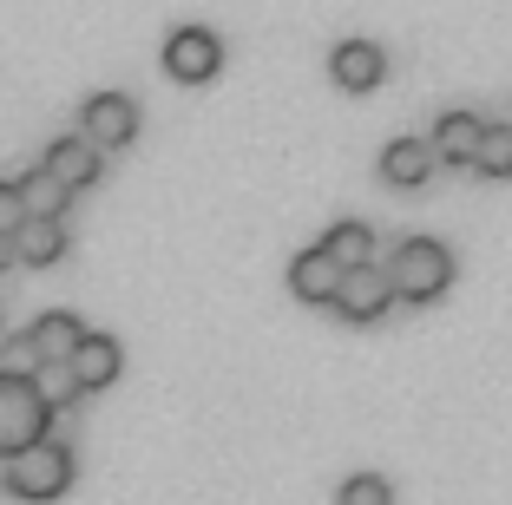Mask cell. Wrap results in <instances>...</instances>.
Segmentation results:
<instances>
[{
    "label": "cell",
    "mask_w": 512,
    "mask_h": 505,
    "mask_svg": "<svg viewBox=\"0 0 512 505\" xmlns=\"http://www.w3.org/2000/svg\"><path fill=\"white\" fill-rule=\"evenodd\" d=\"M381 269H388V289L401 302H434L453 283V250L440 237H401L394 243V263H381Z\"/></svg>",
    "instance_id": "1"
},
{
    "label": "cell",
    "mask_w": 512,
    "mask_h": 505,
    "mask_svg": "<svg viewBox=\"0 0 512 505\" xmlns=\"http://www.w3.org/2000/svg\"><path fill=\"white\" fill-rule=\"evenodd\" d=\"M0 486L14 492V499H33V505H46V499H60L66 486H73V446L66 440H33L27 453H14V460L0 466Z\"/></svg>",
    "instance_id": "2"
},
{
    "label": "cell",
    "mask_w": 512,
    "mask_h": 505,
    "mask_svg": "<svg viewBox=\"0 0 512 505\" xmlns=\"http://www.w3.org/2000/svg\"><path fill=\"white\" fill-rule=\"evenodd\" d=\"M46 427H53V414L33 394V374H0V453L7 460L27 453L33 440H46Z\"/></svg>",
    "instance_id": "3"
},
{
    "label": "cell",
    "mask_w": 512,
    "mask_h": 505,
    "mask_svg": "<svg viewBox=\"0 0 512 505\" xmlns=\"http://www.w3.org/2000/svg\"><path fill=\"white\" fill-rule=\"evenodd\" d=\"M79 138H86L99 158L119 145H132L138 138V99L132 92H92L86 105H79Z\"/></svg>",
    "instance_id": "4"
},
{
    "label": "cell",
    "mask_w": 512,
    "mask_h": 505,
    "mask_svg": "<svg viewBox=\"0 0 512 505\" xmlns=\"http://www.w3.org/2000/svg\"><path fill=\"white\" fill-rule=\"evenodd\" d=\"M217 66H224V40H217L211 27H178L165 40V73L184 79V86H204V79H217Z\"/></svg>",
    "instance_id": "5"
},
{
    "label": "cell",
    "mask_w": 512,
    "mask_h": 505,
    "mask_svg": "<svg viewBox=\"0 0 512 505\" xmlns=\"http://www.w3.org/2000/svg\"><path fill=\"white\" fill-rule=\"evenodd\" d=\"M342 322H381L394 309V289H388V269L368 263V269H348L342 283H335V302H329Z\"/></svg>",
    "instance_id": "6"
},
{
    "label": "cell",
    "mask_w": 512,
    "mask_h": 505,
    "mask_svg": "<svg viewBox=\"0 0 512 505\" xmlns=\"http://www.w3.org/2000/svg\"><path fill=\"white\" fill-rule=\"evenodd\" d=\"M40 171H46L53 184H60L66 197H73V191H86V184H99V171H106V158H99V151H92V145H86L79 132H66V138H53V145H46Z\"/></svg>",
    "instance_id": "7"
},
{
    "label": "cell",
    "mask_w": 512,
    "mask_h": 505,
    "mask_svg": "<svg viewBox=\"0 0 512 505\" xmlns=\"http://www.w3.org/2000/svg\"><path fill=\"white\" fill-rule=\"evenodd\" d=\"M329 79L342 92H375L381 79H388V46L381 40H342L329 53Z\"/></svg>",
    "instance_id": "8"
},
{
    "label": "cell",
    "mask_w": 512,
    "mask_h": 505,
    "mask_svg": "<svg viewBox=\"0 0 512 505\" xmlns=\"http://www.w3.org/2000/svg\"><path fill=\"white\" fill-rule=\"evenodd\" d=\"M119 368H125V348L112 342V335H79V348L66 355V374H73V387L79 394H99V387H112L119 381Z\"/></svg>",
    "instance_id": "9"
},
{
    "label": "cell",
    "mask_w": 512,
    "mask_h": 505,
    "mask_svg": "<svg viewBox=\"0 0 512 505\" xmlns=\"http://www.w3.org/2000/svg\"><path fill=\"white\" fill-rule=\"evenodd\" d=\"M480 138H486V119H480V112H467V105H453V112H440L427 151H434V164H473Z\"/></svg>",
    "instance_id": "10"
},
{
    "label": "cell",
    "mask_w": 512,
    "mask_h": 505,
    "mask_svg": "<svg viewBox=\"0 0 512 505\" xmlns=\"http://www.w3.org/2000/svg\"><path fill=\"white\" fill-rule=\"evenodd\" d=\"M335 283H342V269H335L322 250H296V256H289V296H296V302L329 309V302H335Z\"/></svg>",
    "instance_id": "11"
},
{
    "label": "cell",
    "mask_w": 512,
    "mask_h": 505,
    "mask_svg": "<svg viewBox=\"0 0 512 505\" xmlns=\"http://www.w3.org/2000/svg\"><path fill=\"white\" fill-rule=\"evenodd\" d=\"M79 335H86V322H79L73 309H46L40 322L27 328V348H33V361L46 368V361H66V355H73Z\"/></svg>",
    "instance_id": "12"
},
{
    "label": "cell",
    "mask_w": 512,
    "mask_h": 505,
    "mask_svg": "<svg viewBox=\"0 0 512 505\" xmlns=\"http://www.w3.org/2000/svg\"><path fill=\"white\" fill-rule=\"evenodd\" d=\"M381 178H388L394 191H421V184L434 178V151H427V138H388V151H381Z\"/></svg>",
    "instance_id": "13"
},
{
    "label": "cell",
    "mask_w": 512,
    "mask_h": 505,
    "mask_svg": "<svg viewBox=\"0 0 512 505\" xmlns=\"http://www.w3.org/2000/svg\"><path fill=\"white\" fill-rule=\"evenodd\" d=\"M316 250L348 276V269H368V263H375V230H368V223H355V217H348V223H329V237H322Z\"/></svg>",
    "instance_id": "14"
},
{
    "label": "cell",
    "mask_w": 512,
    "mask_h": 505,
    "mask_svg": "<svg viewBox=\"0 0 512 505\" xmlns=\"http://www.w3.org/2000/svg\"><path fill=\"white\" fill-rule=\"evenodd\" d=\"M66 256V223H53V217H27L14 230V263H33V269H46V263H60Z\"/></svg>",
    "instance_id": "15"
},
{
    "label": "cell",
    "mask_w": 512,
    "mask_h": 505,
    "mask_svg": "<svg viewBox=\"0 0 512 505\" xmlns=\"http://www.w3.org/2000/svg\"><path fill=\"white\" fill-rule=\"evenodd\" d=\"M14 191H20V210H27V217H53V223H60V210H66V204H73V197H66V191H60V184L46 178L40 164H33L27 178H14Z\"/></svg>",
    "instance_id": "16"
},
{
    "label": "cell",
    "mask_w": 512,
    "mask_h": 505,
    "mask_svg": "<svg viewBox=\"0 0 512 505\" xmlns=\"http://www.w3.org/2000/svg\"><path fill=\"white\" fill-rule=\"evenodd\" d=\"M33 394L46 401V414L60 420L66 407L79 401V387H73V374H66V361H46V368H33Z\"/></svg>",
    "instance_id": "17"
},
{
    "label": "cell",
    "mask_w": 512,
    "mask_h": 505,
    "mask_svg": "<svg viewBox=\"0 0 512 505\" xmlns=\"http://www.w3.org/2000/svg\"><path fill=\"white\" fill-rule=\"evenodd\" d=\"M473 171H486V178H512V125H486L480 151H473Z\"/></svg>",
    "instance_id": "18"
},
{
    "label": "cell",
    "mask_w": 512,
    "mask_h": 505,
    "mask_svg": "<svg viewBox=\"0 0 512 505\" xmlns=\"http://www.w3.org/2000/svg\"><path fill=\"white\" fill-rule=\"evenodd\" d=\"M335 505H394V486H388V473H348Z\"/></svg>",
    "instance_id": "19"
},
{
    "label": "cell",
    "mask_w": 512,
    "mask_h": 505,
    "mask_svg": "<svg viewBox=\"0 0 512 505\" xmlns=\"http://www.w3.org/2000/svg\"><path fill=\"white\" fill-rule=\"evenodd\" d=\"M20 223H27V210H20V191H14V178H0V237H14Z\"/></svg>",
    "instance_id": "20"
},
{
    "label": "cell",
    "mask_w": 512,
    "mask_h": 505,
    "mask_svg": "<svg viewBox=\"0 0 512 505\" xmlns=\"http://www.w3.org/2000/svg\"><path fill=\"white\" fill-rule=\"evenodd\" d=\"M7 263H14V237H0V269H7Z\"/></svg>",
    "instance_id": "21"
},
{
    "label": "cell",
    "mask_w": 512,
    "mask_h": 505,
    "mask_svg": "<svg viewBox=\"0 0 512 505\" xmlns=\"http://www.w3.org/2000/svg\"><path fill=\"white\" fill-rule=\"evenodd\" d=\"M0 335H7V322H0Z\"/></svg>",
    "instance_id": "22"
}]
</instances>
